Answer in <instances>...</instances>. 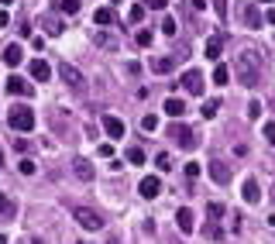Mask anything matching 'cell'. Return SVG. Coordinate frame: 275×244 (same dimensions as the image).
I'll use <instances>...</instances> for the list:
<instances>
[{"mask_svg": "<svg viewBox=\"0 0 275 244\" xmlns=\"http://www.w3.org/2000/svg\"><path fill=\"white\" fill-rule=\"evenodd\" d=\"M186 176L196 179V176H200V165H196V162H189V165H186Z\"/></svg>", "mask_w": 275, "mask_h": 244, "instance_id": "d590c367", "label": "cell"}, {"mask_svg": "<svg viewBox=\"0 0 275 244\" xmlns=\"http://www.w3.org/2000/svg\"><path fill=\"white\" fill-rule=\"evenodd\" d=\"M28 72H31V79H42V83H45V79H52V65L45 59H31L28 62Z\"/></svg>", "mask_w": 275, "mask_h": 244, "instance_id": "52a82bcc", "label": "cell"}, {"mask_svg": "<svg viewBox=\"0 0 275 244\" xmlns=\"http://www.w3.org/2000/svg\"><path fill=\"white\" fill-rule=\"evenodd\" d=\"M165 114H169V117H182V114H186V103H182L179 97H169V100H165Z\"/></svg>", "mask_w": 275, "mask_h": 244, "instance_id": "ac0fdd59", "label": "cell"}, {"mask_svg": "<svg viewBox=\"0 0 275 244\" xmlns=\"http://www.w3.org/2000/svg\"><path fill=\"white\" fill-rule=\"evenodd\" d=\"M134 42H138L141 49H148V45H151V31H148V28H141V31L134 34Z\"/></svg>", "mask_w": 275, "mask_h": 244, "instance_id": "f1b7e54d", "label": "cell"}, {"mask_svg": "<svg viewBox=\"0 0 275 244\" xmlns=\"http://www.w3.org/2000/svg\"><path fill=\"white\" fill-rule=\"evenodd\" d=\"M93 21H97L100 28H110V24H117V17H113V11H110V7H97Z\"/></svg>", "mask_w": 275, "mask_h": 244, "instance_id": "2e32d148", "label": "cell"}, {"mask_svg": "<svg viewBox=\"0 0 275 244\" xmlns=\"http://www.w3.org/2000/svg\"><path fill=\"white\" fill-rule=\"evenodd\" d=\"M176 31H179V28H176V17H165V21H162V34H169V38H172Z\"/></svg>", "mask_w": 275, "mask_h": 244, "instance_id": "d6a6232c", "label": "cell"}, {"mask_svg": "<svg viewBox=\"0 0 275 244\" xmlns=\"http://www.w3.org/2000/svg\"><path fill=\"white\" fill-rule=\"evenodd\" d=\"M261 21H265V17H261L255 7H244V24H248V28H261Z\"/></svg>", "mask_w": 275, "mask_h": 244, "instance_id": "7402d4cb", "label": "cell"}, {"mask_svg": "<svg viewBox=\"0 0 275 244\" xmlns=\"http://www.w3.org/2000/svg\"><path fill=\"white\" fill-rule=\"evenodd\" d=\"M0 4H4V7H7V4H11V0H0Z\"/></svg>", "mask_w": 275, "mask_h": 244, "instance_id": "f6af8a7d", "label": "cell"}, {"mask_svg": "<svg viewBox=\"0 0 275 244\" xmlns=\"http://www.w3.org/2000/svg\"><path fill=\"white\" fill-rule=\"evenodd\" d=\"M155 169H159V172H172V158H169V155L162 151L159 158H155Z\"/></svg>", "mask_w": 275, "mask_h": 244, "instance_id": "603a6c76", "label": "cell"}, {"mask_svg": "<svg viewBox=\"0 0 275 244\" xmlns=\"http://www.w3.org/2000/svg\"><path fill=\"white\" fill-rule=\"evenodd\" d=\"M14 213H17V203H14L11 196H4V193H0V217H7V220H11Z\"/></svg>", "mask_w": 275, "mask_h": 244, "instance_id": "d6986e66", "label": "cell"}, {"mask_svg": "<svg viewBox=\"0 0 275 244\" xmlns=\"http://www.w3.org/2000/svg\"><path fill=\"white\" fill-rule=\"evenodd\" d=\"M207 210H210V220H220V217L227 213V210H224V203H217V199H210V207H207Z\"/></svg>", "mask_w": 275, "mask_h": 244, "instance_id": "d4e9b609", "label": "cell"}, {"mask_svg": "<svg viewBox=\"0 0 275 244\" xmlns=\"http://www.w3.org/2000/svg\"><path fill=\"white\" fill-rule=\"evenodd\" d=\"M103 131L110 134V141L124 138V120H121V117H110V114H107V117H103Z\"/></svg>", "mask_w": 275, "mask_h": 244, "instance_id": "30bf717a", "label": "cell"}, {"mask_svg": "<svg viewBox=\"0 0 275 244\" xmlns=\"http://www.w3.org/2000/svg\"><path fill=\"white\" fill-rule=\"evenodd\" d=\"M76 224L80 227H86V230H103V217L100 213H93V210H76Z\"/></svg>", "mask_w": 275, "mask_h": 244, "instance_id": "5b68a950", "label": "cell"}, {"mask_svg": "<svg viewBox=\"0 0 275 244\" xmlns=\"http://www.w3.org/2000/svg\"><path fill=\"white\" fill-rule=\"evenodd\" d=\"M176 224H179V230H182V234H193V227H196V217H193V210H189V207H182V210L176 213Z\"/></svg>", "mask_w": 275, "mask_h": 244, "instance_id": "5bb4252c", "label": "cell"}, {"mask_svg": "<svg viewBox=\"0 0 275 244\" xmlns=\"http://www.w3.org/2000/svg\"><path fill=\"white\" fill-rule=\"evenodd\" d=\"M97 45L100 49H117V38L113 34H97Z\"/></svg>", "mask_w": 275, "mask_h": 244, "instance_id": "83f0119b", "label": "cell"}, {"mask_svg": "<svg viewBox=\"0 0 275 244\" xmlns=\"http://www.w3.org/2000/svg\"><path fill=\"white\" fill-rule=\"evenodd\" d=\"M138 193H141L145 199H155V196L162 193V182H159V176H145V179H141V186H138Z\"/></svg>", "mask_w": 275, "mask_h": 244, "instance_id": "ba28073f", "label": "cell"}, {"mask_svg": "<svg viewBox=\"0 0 275 244\" xmlns=\"http://www.w3.org/2000/svg\"><path fill=\"white\" fill-rule=\"evenodd\" d=\"M241 199L248 203V207H255V203L261 199V189H258L255 179H244V186H241Z\"/></svg>", "mask_w": 275, "mask_h": 244, "instance_id": "8fae6325", "label": "cell"}, {"mask_svg": "<svg viewBox=\"0 0 275 244\" xmlns=\"http://www.w3.org/2000/svg\"><path fill=\"white\" fill-rule=\"evenodd\" d=\"M213 83H217V86H227V83H230V69H227L224 62H217V69H213Z\"/></svg>", "mask_w": 275, "mask_h": 244, "instance_id": "ffe728a7", "label": "cell"}, {"mask_svg": "<svg viewBox=\"0 0 275 244\" xmlns=\"http://www.w3.org/2000/svg\"><path fill=\"white\" fill-rule=\"evenodd\" d=\"M265 24H275V7H272V11L265 14Z\"/></svg>", "mask_w": 275, "mask_h": 244, "instance_id": "ab89813d", "label": "cell"}, {"mask_svg": "<svg viewBox=\"0 0 275 244\" xmlns=\"http://www.w3.org/2000/svg\"><path fill=\"white\" fill-rule=\"evenodd\" d=\"M151 69L155 72H172V59H151Z\"/></svg>", "mask_w": 275, "mask_h": 244, "instance_id": "cb8c5ba5", "label": "cell"}, {"mask_svg": "<svg viewBox=\"0 0 275 244\" xmlns=\"http://www.w3.org/2000/svg\"><path fill=\"white\" fill-rule=\"evenodd\" d=\"M72 172L80 176L83 182H90V179L97 176V169H93V162H86V158H76V162H72Z\"/></svg>", "mask_w": 275, "mask_h": 244, "instance_id": "4fadbf2b", "label": "cell"}, {"mask_svg": "<svg viewBox=\"0 0 275 244\" xmlns=\"http://www.w3.org/2000/svg\"><path fill=\"white\" fill-rule=\"evenodd\" d=\"M217 107H220L217 100H207V103H203V117H207V120H213V117H217Z\"/></svg>", "mask_w": 275, "mask_h": 244, "instance_id": "4dcf8cb0", "label": "cell"}, {"mask_svg": "<svg viewBox=\"0 0 275 244\" xmlns=\"http://www.w3.org/2000/svg\"><path fill=\"white\" fill-rule=\"evenodd\" d=\"M182 90L189 97H203V76H200V69H186L182 72Z\"/></svg>", "mask_w": 275, "mask_h": 244, "instance_id": "277c9868", "label": "cell"}, {"mask_svg": "<svg viewBox=\"0 0 275 244\" xmlns=\"http://www.w3.org/2000/svg\"><path fill=\"white\" fill-rule=\"evenodd\" d=\"M21 59H24V55H21V45H7V49H4V65L14 69V65H21Z\"/></svg>", "mask_w": 275, "mask_h": 244, "instance_id": "e0dca14e", "label": "cell"}, {"mask_svg": "<svg viewBox=\"0 0 275 244\" xmlns=\"http://www.w3.org/2000/svg\"><path fill=\"white\" fill-rule=\"evenodd\" d=\"M268 227H275V210H272V217H268Z\"/></svg>", "mask_w": 275, "mask_h": 244, "instance_id": "60d3db41", "label": "cell"}, {"mask_svg": "<svg viewBox=\"0 0 275 244\" xmlns=\"http://www.w3.org/2000/svg\"><path fill=\"white\" fill-rule=\"evenodd\" d=\"M83 0H62V14H80Z\"/></svg>", "mask_w": 275, "mask_h": 244, "instance_id": "484cf974", "label": "cell"}, {"mask_svg": "<svg viewBox=\"0 0 275 244\" xmlns=\"http://www.w3.org/2000/svg\"><path fill=\"white\" fill-rule=\"evenodd\" d=\"M0 244H7V237H4V234H0Z\"/></svg>", "mask_w": 275, "mask_h": 244, "instance_id": "ee69618b", "label": "cell"}, {"mask_svg": "<svg viewBox=\"0 0 275 244\" xmlns=\"http://www.w3.org/2000/svg\"><path fill=\"white\" fill-rule=\"evenodd\" d=\"M141 128H145V131H155V128H159V117H155V114H145V117H141Z\"/></svg>", "mask_w": 275, "mask_h": 244, "instance_id": "f546056e", "label": "cell"}, {"mask_svg": "<svg viewBox=\"0 0 275 244\" xmlns=\"http://www.w3.org/2000/svg\"><path fill=\"white\" fill-rule=\"evenodd\" d=\"M203 234H207V237H210V241H217V237H220V234H224V230H220V224H217V220H210V224H207V230H203Z\"/></svg>", "mask_w": 275, "mask_h": 244, "instance_id": "1f68e13d", "label": "cell"}, {"mask_svg": "<svg viewBox=\"0 0 275 244\" xmlns=\"http://www.w3.org/2000/svg\"><path fill=\"white\" fill-rule=\"evenodd\" d=\"M258 4H275V0H258Z\"/></svg>", "mask_w": 275, "mask_h": 244, "instance_id": "7bdbcfd3", "label": "cell"}, {"mask_svg": "<svg viewBox=\"0 0 275 244\" xmlns=\"http://www.w3.org/2000/svg\"><path fill=\"white\" fill-rule=\"evenodd\" d=\"M210 179L217 186H227L230 182V165H227V162H210Z\"/></svg>", "mask_w": 275, "mask_h": 244, "instance_id": "9c48e42d", "label": "cell"}, {"mask_svg": "<svg viewBox=\"0 0 275 244\" xmlns=\"http://www.w3.org/2000/svg\"><path fill=\"white\" fill-rule=\"evenodd\" d=\"M21 172H24V176H34V162H31V158L21 162Z\"/></svg>", "mask_w": 275, "mask_h": 244, "instance_id": "e575fe53", "label": "cell"}, {"mask_svg": "<svg viewBox=\"0 0 275 244\" xmlns=\"http://www.w3.org/2000/svg\"><path fill=\"white\" fill-rule=\"evenodd\" d=\"M7 124L14 131H31L34 128V110L31 107H11L7 110Z\"/></svg>", "mask_w": 275, "mask_h": 244, "instance_id": "3957f363", "label": "cell"}, {"mask_svg": "<svg viewBox=\"0 0 275 244\" xmlns=\"http://www.w3.org/2000/svg\"><path fill=\"white\" fill-rule=\"evenodd\" d=\"M220 52H224V38H220V34H210V38H207L203 55H207V59H213V62H220Z\"/></svg>", "mask_w": 275, "mask_h": 244, "instance_id": "7c38bea8", "label": "cell"}, {"mask_svg": "<svg viewBox=\"0 0 275 244\" xmlns=\"http://www.w3.org/2000/svg\"><path fill=\"white\" fill-rule=\"evenodd\" d=\"M59 76L65 79V83H69L72 90H80V86H83V72L76 69V65H69V62H62V65H59Z\"/></svg>", "mask_w": 275, "mask_h": 244, "instance_id": "8992f818", "label": "cell"}, {"mask_svg": "<svg viewBox=\"0 0 275 244\" xmlns=\"http://www.w3.org/2000/svg\"><path fill=\"white\" fill-rule=\"evenodd\" d=\"M11 24V17H7V11H0V28H7Z\"/></svg>", "mask_w": 275, "mask_h": 244, "instance_id": "f35d334b", "label": "cell"}, {"mask_svg": "<svg viewBox=\"0 0 275 244\" xmlns=\"http://www.w3.org/2000/svg\"><path fill=\"white\" fill-rule=\"evenodd\" d=\"M128 162H131V165H145V148L141 145H131L128 148Z\"/></svg>", "mask_w": 275, "mask_h": 244, "instance_id": "44dd1931", "label": "cell"}, {"mask_svg": "<svg viewBox=\"0 0 275 244\" xmlns=\"http://www.w3.org/2000/svg\"><path fill=\"white\" fill-rule=\"evenodd\" d=\"M128 17H131V24H141V21H145V7H141V4H134V7L128 11Z\"/></svg>", "mask_w": 275, "mask_h": 244, "instance_id": "4316f807", "label": "cell"}, {"mask_svg": "<svg viewBox=\"0 0 275 244\" xmlns=\"http://www.w3.org/2000/svg\"><path fill=\"white\" fill-rule=\"evenodd\" d=\"M238 79L244 86H258L261 83V72H258V49H248L238 59Z\"/></svg>", "mask_w": 275, "mask_h": 244, "instance_id": "6da1fadb", "label": "cell"}, {"mask_svg": "<svg viewBox=\"0 0 275 244\" xmlns=\"http://www.w3.org/2000/svg\"><path fill=\"white\" fill-rule=\"evenodd\" d=\"M110 244H117V241H110Z\"/></svg>", "mask_w": 275, "mask_h": 244, "instance_id": "bcb514c9", "label": "cell"}, {"mask_svg": "<svg viewBox=\"0 0 275 244\" xmlns=\"http://www.w3.org/2000/svg\"><path fill=\"white\" fill-rule=\"evenodd\" d=\"M165 134H172V141L182 148V151H196L200 148V134H196L193 128H182V124H172Z\"/></svg>", "mask_w": 275, "mask_h": 244, "instance_id": "7a4b0ae2", "label": "cell"}, {"mask_svg": "<svg viewBox=\"0 0 275 244\" xmlns=\"http://www.w3.org/2000/svg\"><path fill=\"white\" fill-rule=\"evenodd\" d=\"M0 169H4V151H0Z\"/></svg>", "mask_w": 275, "mask_h": 244, "instance_id": "b9f144b4", "label": "cell"}, {"mask_svg": "<svg viewBox=\"0 0 275 244\" xmlns=\"http://www.w3.org/2000/svg\"><path fill=\"white\" fill-rule=\"evenodd\" d=\"M148 7H151V11H162V7H165V0H148Z\"/></svg>", "mask_w": 275, "mask_h": 244, "instance_id": "74e56055", "label": "cell"}, {"mask_svg": "<svg viewBox=\"0 0 275 244\" xmlns=\"http://www.w3.org/2000/svg\"><path fill=\"white\" fill-rule=\"evenodd\" d=\"M248 117H251V120H255V117H261V103H258V100H251V103H248Z\"/></svg>", "mask_w": 275, "mask_h": 244, "instance_id": "836d02e7", "label": "cell"}, {"mask_svg": "<svg viewBox=\"0 0 275 244\" xmlns=\"http://www.w3.org/2000/svg\"><path fill=\"white\" fill-rule=\"evenodd\" d=\"M7 93L11 97H24V93H31V86L24 83L21 76H7Z\"/></svg>", "mask_w": 275, "mask_h": 244, "instance_id": "9a60e30c", "label": "cell"}, {"mask_svg": "<svg viewBox=\"0 0 275 244\" xmlns=\"http://www.w3.org/2000/svg\"><path fill=\"white\" fill-rule=\"evenodd\" d=\"M265 138H268V141L275 145V124H265Z\"/></svg>", "mask_w": 275, "mask_h": 244, "instance_id": "8d00e7d4", "label": "cell"}]
</instances>
